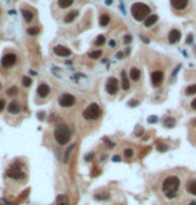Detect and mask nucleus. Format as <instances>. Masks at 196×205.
Wrapping results in <instances>:
<instances>
[{"label": "nucleus", "mask_w": 196, "mask_h": 205, "mask_svg": "<svg viewBox=\"0 0 196 205\" xmlns=\"http://www.w3.org/2000/svg\"><path fill=\"white\" fill-rule=\"evenodd\" d=\"M179 185H180V180L175 176H171V177H167L163 182V192L168 199H174L178 194V190H179Z\"/></svg>", "instance_id": "1"}, {"label": "nucleus", "mask_w": 196, "mask_h": 205, "mask_svg": "<svg viewBox=\"0 0 196 205\" xmlns=\"http://www.w3.org/2000/svg\"><path fill=\"white\" fill-rule=\"evenodd\" d=\"M55 139L59 145H67L71 139V130L67 125L60 123L55 129Z\"/></svg>", "instance_id": "2"}, {"label": "nucleus", "mask_w": 196, "mask_h": 205, "mask_svg": "<svg viewBox=\"0 0 196 205\" xmlns=\"http://www.w3.org/2000/svg\"><path fill=\"white\" fill-rule=\"evenodd\" d=\"M150 12H151V8L147 6V4H143V3H135L134 6L131 7V14L132 16L136 19V20H144L147 16H150Z\"/></svg>", "instance_id": "3"}, {"label": "nucleus", "mask_w": 196, "mask_h": 205, "mask_svg": "<svg viewBox=\"0 0 196 205\" xmlns=\"http://www.w3.org/2000/svg\"><path fill=\"white\" fill-rule=\"evenodd\" d=\"M100 114H102V111H100L99 105L98 103H91L90 106H88L86 110H84L83 117L86 119H88V121H95V119L99 118Z\"/></svg>", "instance_id": "4"}, {"label": "nucleus", "mask_w": 196, "mask_h": 205, "mask_svg": "<svg viewBox=\"0 0 196 205\" xmlns=\"http://www.w3.org/2000/svg\"><path fill=\"white\" fill-rule=\"evenodd\" d=\"M75 102H76L75 96L71 94H63L59 98V105L62 107H72L75 105Z\"/></svg>", "instance_id": "5"}, {"label": "nucleus", "mask_w": 196, "mask_h": 205, "mask_svg": "<svg viewBox=\"0 0 196 205\" xmlns=\"http://www.w3.org/2000/svg\"><path fill=\"white\" fill-rule=\"evenodd\" d=\"M7 176L10 177V178H14V180H20L24 177V173L20 170L19 165H15V166H12L10 170L7 172Z\"/></svg>", "instance_id": "6"}, {"label": "nucleus", "mask_w": 196, "mask_h": 205, "mask_svg": "<svg viewBox=\"0 0 196 205\" xmlns=\"http://www.w3.org/2000/svg\"><path fill=\"white\" fill-rule=\"evenodd\" d=\"M118 87H119V82H118V79L114 78V76L108 79L107 86H106L107 91H108V94H111V95L116 94V92H118Z\"/></svg>", "instance_id": "7"}, {"label": "nucleus", "mask_w": 196, "mask_h": 205, "mask_svg": "<svg viewBox=\"0 0 196 205\" xmlns=\"http://www.w3.org/2000/svg\"><path fill=\"white\" fill-rule=\"evenodd\" d=\"M15 63H16V55L15 54H7V55H4L3 59H2V66L6 67V68L12 67Z\"/></svg>", "instance_id": "8"}, {"label": "nucleus", "mask_w": 196, "mask_h": 205, "mask_svg": "<svg viewBox=\"0 0 196 205\" xmlns=\"http://www.w3.org/2000/svg\"><path fill=\"white\" fill-rule=\"evenodd\" d=\"M151 79H152V84H154L155 87H158L162 84L163 79H164V74L163 71H154L151 75Z\"/></svg>", "instance_id": "9"}, {"label": "nucleus", "mask_w": 196, "mask_h": 205, "mask_svg": "<svg viewBox=\"0 0 196 205\" xmlns=\"http://www.w3.org/2000/svg\"><path fill=\"white\" fill-rule=\"evenodd\" d=\"M54 51H55V54L59 55V56H70L72 54L70 48H67V47H64V46H56L54 48Z\"/></svg>", "instance_id": "10"}, {"label": "nucleus", "mask_w": 196, "mask_h": 205, "mask_svg": "<svg viewBox=\"0 0 196 205\" xmlns=\"http://www.w3.org/2000/svg\"><path fill=\"white\" fill-rule=\"evenodd\" d=\"M50 94V86L47 83H42L40 86L38 87V95L40 98H46Z\"/></svg>", "instance_id": "11"}, {"label": "nucleus", "mask_w": 196, "mask_h": 205, "mask_svg": "<svg viewBox=\"0 0 196 205\" xmlns=\"http://www.w3.org/2000/svg\"><path fill=\"white\" fill-rule=\"evenodd\" d=\"M180 38H182V34H180L179 30H172V31L170 32V35H168V40H170L171 43L179 42Z\"/></svg>", "instance_id": "12"}, {"label": "nucleus", "mask_w": 196, "mask_h": 205, "mask_svg": "<svg viewBox=\"0 0 196 205\" xmlns=\"http://www.w3.org/2000/svg\"><path fill=\"white\" fill-rule=\"evenodd\" d=\"M172 7H175L176 10H183V8L187 7L188 0H171Z\"/></svg>", "instance_id": "13"}, {"label": "nucleus", "mask_w": 196, "mask_h": 205, "mask_svg": "<svg viewBox=\"0 0 196 205\" xmlns=\"http://www.w3.org/2000/svg\"><path fill=\"white\" fill-rule=\"evenodd\" d=\"M20 110H22V107H20V103L19 102H11L10 105H8V111L11 113V114H18V113H20Z\"/></svg>", "instance_id": "14"}, {"label": "nucleus", "mask_w": 196, "mask_h": 205, "mask_svg": "<svg viewBox=\"0 0 196 205\" xmlns=\"http://www.w3.org/2000/svg\"><path fill=\"white\" fill-rule=\"evenodd\" d=\"M158 19H159V18H158L156 15H150V16H147V18L144 19V26H146V27H152L156 22H158Z\"/></svg>", "instance_id": "15"}, {"label": "nucleus", "mask_w": 196, "mask_h": 205, "mask_svg": "<svg viewBox=\"0 0 196 205\" xmlns=\"http://www.w3.org/2000/svg\"><path fill=\"white\" fill-rule=\"evenodd\" d=\"M122 87H123V90H128L130 88V80L127 78L126 71H122Z\"/></svg>", "instance_id": "16"}, {"label": "nucleus", "mask_w": 196, "mask_h": 205, "mask_svg": "<svg viewBox=\"0 0 196 205\" xmlns=\"http://www.w3.org/2000/svg\"><path fill=\"white\" fill-rule=\"evenodd\" d=\"M56 204L58 205H70V201H68V197L66 194H59L56 197Z\"/></svg>", "instance_id": "17"}, {"label": "nucleus", "mask_w": 196, "mask_h": 205, "mask_svg": "<svg viewBox=\"0 0 196 205\" xmlns=\"http://www.w3.org/2000/svg\"><path fill=\"white\" fill-rule=\"evenodd\" d=\"M130 78H131L132 80H139V78H140V70H139V68H135V67L131 68V71H130Z\"/></svg>", "instance_id": "18"}, {"label": "nucleus", "mask_w": 196, "mask_h": 205, "mask_svg": "<svg viewBox=\"0 0 196 205\" xmlns=\"http://www.w3.org/2000/svg\"><path fill=\"white\" fill-rule=\"evenodd\" d=\"M187 189L190 190L191 194L196 196V180H191L190 182L187 184Z\"/></svg>", "instance_id": "19"}, {"label": "nucleus", "mask_w": 196, "mask_h": 205, "mask_svg": "<svg viewBox=\"0 0 196 205\" xmlns=\"http://www.w3.org/2000/svg\"><path fill=\"white\" fill-rule=\"evenodd\" d=\"M74 4V0H59L58 2V6L59 8H68Z\"/></svg>", "instance_id": "20"}, {"label": "nucleus", "mask_w": 196, "mask_h": 205, "mask_svg": "<svg viewBox=\"0 0 196 205\" xmlns=\"http://www.w3.org/2000/svg\"><path fill=\"white\" fill-rule=\"evenodd\" d=\"M22 15H23V18L26 19V22H31V20L34 19V12H31L28 10H22Z\"/></svg>", "instance_id": "21"}, {"label": "nucleus", "mask_w": 196, "mask_h": 205, "mask_svg": "<svg viewBox=\"0 0 196 205\" xmlns=\"http://www.w3.org/2000/svg\"><path fill=\"white\" fill-rule=\"evenodd\" d=\"M76 16H78V11H71L70 14H68V15L66 16L64 22H66V23H71L72 20H75V19H76Z\"/></svg>", "instance_id": "22"}, {"label": "nucleus", "mask_w": 196, "mask_h": 205, "mask_svg": "<svg viewBox=\"0 0 196 205\" xmlns=\"http://www.w3.org/2000/svg\"><path fill=\"white\" fill-rule=\"evenodd\" d=\"M175 123H176V121H175V118H171V117H167L166 119H164V126L166 127H174L175 126Z\"/></svg>", "instance_id": "23"}, {"label": "nucleus", "mask_w": 196, "mask_h": 205, "mask_svg": "<svg viewBox=\"0 0 196 205\" xmlns=\"http://www.w3.org/2000/svg\"><path fill=\"white\" fill-rule=\"evenodd\" d=\"M88 56H90L91 59H99L100 56H102V51H100V50H95V51H91L90 54H88Z\"/></svg>", "instance_id": "24"}, {"label": "nucleus", "mask_w": 196, "mask_h": 205, "mask_svg": "<svg viewBox=\"0 0 196 205\" xmlns=\"http://www.w3.org/2000/svg\"><path fill=\"white\" fill-rule=\"evenodd\" d=\"M110 23V16L108 15H102L100 16V26H107V24Z\"/></svg>", "instance_id": "25"}, {"label": "nucleus", "mask_w": 196, "mask_h": 205, "mask_svg": "<svg viewBox=\"0 0 196 205\" xmlns=\"http://www.w3.org/2000/svg\"><path fill=\"white\" fill-rule=\"evenodd\" d=\"M74 147H75V145H71V146L67 149L66 154H64V162H68V160H70V154L72 153V150H74Z\"/></svg>", "instance_id": "26"}, {"label": "nucleus", "mask_w": 196, "mask_h": 205, "mask_svg": "<svg viewBox=\"0 0 196 205\" xmlns=\"http://www.w3.org/2000/svg\"><path fill=\"white\" fill-rule=\"evenodd\" d=\"M186 92H187V95H194V94H196V84H191V86H188L187 90H186Z\"/></svg>", "instance_id": "27"}, {"label": "nucleus", "mask_w": 196, "mask_h": 205, "mask_svg": "<svg viewBox=\"0 0 196 205\" xmlns=\"http://www.w3.org/2000/svg\"><path fill=\"white\" fill-rule=\"evenodd\" d=\"M18 92H19V90H18V87H16V86H12V87H10V88L7 90V94H8V95H11V96L16 95Z\"/></svg>", "instance_id": "28"}, {"label": "nucleus", "mask_w": 196, "mask_h": 205, "mask_svg": "<svg viewBox=\"0 0 196 205\" xmlns=\"http://www.w3.org/2000/svg\"><path fill=\"white\" fill-rule=\"evenodd\" d=\"M104 42H106V38H104L103 35H100V36H98V38H96L95 44H96V46H102V44H104Z\"/></svg>", "instance_id": "29"}, {"label": "nucleus", "mask_w": 196, "mask_h": 205, "mask_svg": "<svg viewBox=\"0 0 196 205\" xmlns=\"http://www.w3.org/2000/svg\"><path fill=\"white\" fill-rule=\"evenodd\" d=\"M22 82H23V84H24L26 87H30V86H31V83H32V80H31L30 76H23Z\"/></svg>", "instance_id": "30"}, {"label": "nucleus", "mask_w": 196, "mask_h": 205, "mask_svg": "<svg viewBox=\"0 0 196 205\" xmlns=\"http://www.w3.org/2000/svg\"><path fill=\"white\" fill-rule=\"evenodd\" d=\"M39 32H40L39 27H30V28H28V34H30V35H38Z\"/></svg>", "instance_id": "31"}, {"label": "nucleus", "mask_w": 196, "mask_h": 205, "mask_svg": "<svg viewBox=\"0 0 196 205\" xmlns=\"http://www.w3.org/2000/svg\"><path fill=\"white\" fill-rule=\"evenodd\" d=\"M95 199H98V200H107V199H110V194L106 192V193H102V194H95Z\"/></svg>", "instance_id": "32"}, {"label": "nucleus", "mask_w": 196, "mask_h": 205, "mask_svg": "<svg viewBox=\"0 0 196 205\" xmlns=\"http://www.w3.org/2000/svg\"><path fill=\"white\" fill-rule=\"evenodd\" d=\"M132 156H134V150H132V149H126V150H124V157H126V158H131Z\"/></svg>", "instance_id": "33"}, {"label": "nucleus", "mask_w": 196, "mask_h": 205, "mask_svg": "<svg viewBox=\"0 0 196 205\" xmlns=\"http://www.w3.org/2000/svg\"><path fill=\"white\" fill-rule=\"evenodd\" d=\"M168 149L167 145H164V143H158V150L159 152H166Z\"/></svg>", "instance_id": "34"}, {"label": "nucleus", "mask_w": 196, "mask_h": 205, "mask_svg": "<svg viewBox=\"0 0 196 205\" xmlns=\"http://www.w3.org/2000/svg\"><path fill=\"white\" fill-rule=\"evenodd\" d=\"M94 156H95L94 153H90V154H87V156H86V161H91L92 158H94Z\"/></svg>", "instance_id": "35"}, {"label": "nucleus", "mask_w": 196, "mask_h": 205, "mask_svg": "<svg viewBox=\"0 0 196 205\" xmlns=\"http://www.w3.org/2000/svg\"><path fill=\"white\" fill-rule=\"evenodd\" d=\"M148 122H151V123H154V122H158V117H151V118L148 119Z\"/></svg>", "instance_id": "36"}, {"label": "nucleus", "mask_w": 196, "mask_h": 205, "mask_svg": "<svg viewBox=\"0 0 196 205\" xmlns=\"http://www.w3.org/2000/svg\"><path fill=\"white\" fill-rule=\"evenodd\" d=\"M4 106H6V102H4V99H0V111L4 109Z\"/></svg>", "instance_id": "37"}, {"label": "nucleus", "mask_w": 196, "mask_h": 205, "mask_svg": "<svg viewBox=\"0 0 196 205\" xmlns=\"http://www.w3.org/2000/svg\"><path fill=\"white\" fill-rule=\"evenodd\" d=\"M28 193H30V189H27V190L24 192L22 196H20V199H24V197H27V196H28Z\"/></svg>", "instance_id": "38"}, {"label": "nucleus", "mask_w": 196, "mask_h": 205, "mask_svg": "<svg viewBox=\"0 0 196 205\" xmlns=\"http://www.w3.org/2000/svg\"><path fill=\"white\" fill-rule=\"evenodd\" d=\"M191 106H192V109H194V110H196V99H194V100H192Z\"/></svg>", "instance_id": "39"}, {"label": "nucleus", "mask_w": 196, "mask_h": 205, "mask_svg": "<svg viewBox=\"0 0 196 205\" xmlns=\"http://www.w3.org/2000/svg\"><path fill=\"white\" fill-rule=\"evenodd\" d=\"M112 160H114L115 162H119V161H120V157H119V156H115L114 158H112Z\"/></svg>", "instance_id": "40"}, {"label": "nucleus", "mask_w": 196, "mask_h": 205, "mask_svg": "<svg viewBox=\"0 0 196 205\" xmlns=\"http://www.w3.org/2000/svg\"><path fill=\"white\" fill-rule=\"evenodd\" d=\"M124 42H126V43H130V42H131V36H126V39H124Z\"/></svg>", "instance_id": "41"}, {"label": "nucleus", "mask_w": 196, "mask_h": 205, "mask_svg": "<svg viewBox=\"0 0 196 205\" xmlns=\"http://www.w3.org/2000/svg\"><path fill=\"white\" fill-rule=\"evenodd\" d=\"M130 105H131V106H136V105H138V100H135V102H134V100H131Z\"/></svg>", "instance_id": "42"}, {"label": "nucleus", "mask_w": 196, "mask_h": 205, "mask_svg": "<svg viewBox=\"0 0 196 205\" xmlns=\"http://www.w3.org/2000/svg\"><path fill=\"white\" fill-rule=\"evenodd\" d=\"M39 119H43V113H39Z\"/></svg>", "instance_id": "43"}, {"label": "nucleus", "mask_w": 196, "mask_h": 205, "mask_svg": "<svg viewBox=\"0 0 196 205\" xmlns=\"http://www.w3.org/2000/svg\"><path fill=\"white\" fill-rule=\"evenodd\" d=\"M190 205H196V201H192V203H191Z\"/></svg>", "instance_id": "44"}, {"label": "nucleus", "mask_w": 196, "mask_h": 205, "mask_svg": "<svg viewBox=\"0 0 196 205\" xmlns=\"http://www.w3.org/2000/svg\"><path fill=\"white\" fill-rule=\"evenodd\" d=\"M192 123H194V125H196V119H195V121H194V122H192Z\"/></svg>", "instance_id": "45"}, {"label": "nucleus", "mask_w": 196, "mask_h": 205, "mask_svg": "<svg viewBox=\"0 0 196 205\" xmlns=\"http://www.w3.org/2000/svg\"><path fill=\"white\" fill-rule=\"evenodd\" d=\"M0 90H2V83H0Z\"/></svg>", "instance_id": "46"}]
</instances>
